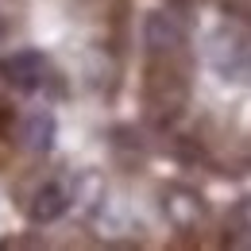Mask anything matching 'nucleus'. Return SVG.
<instances>
[{
  "instance_id": "obj_9",
  "label": "nucleus",
  "mask_w": 251,
  "mask_h": 251,
  "mask_svg": "<svg viewBox=\"0 0 251 251\" xmlns=\"http://www.w3.org/2000/svg\"><path fill=\"white\" fill-rule=\"evenodd\" d=\"M0 35H4V16H0Z\"/></svg>"
},
{
  "instance_id": "obj_3",
  "label": "nucleus",
  "mask_w": 251,
  "mask_h": 251,
  "mask_svg": "<svg viewBox=\"0 0 251 251\" xmlns=\"http://www.w3.org/2000/svg\"><path fill=\"white\" fill-rule=\"evenodd\" d=\"M0 77H4L12 89H20V93H35V89L47 85L50 62H47V54H39V50H12V54L0 58Z\"/></svg>"
},
{
  "instance_id": "obj_1",
  "label": "nucleus",
  "mask_w": 251,
  "mask_h": 251,
  "mask_svg": "<svg viewBox=\"0 0 251 251\" xmlns=\"http://www.w3.org/2000/svg\"><path fill=\"white\" fill-rule=\"evenodd\" d=\"M189 85L182 70H174V58H155L147 74V108L155 112V120H174L186 108Z\"/></svg>"
},
{
  "instance_id": "obj_4",
  "label": "nucleus",
  "mask_w": 251,
  "mask_h": 251,
  "mask_svg": "<svg viewBox=\"0 0 251 251\" xmlns=\"http://www.w3.org/2000/svg\"><path fill=\"white\" fill-rule=\"evenodd\" d=\"M158 201H162V217L170 220L178 232H193L205 220V201H201L197 189H189V186H166Z\"/></svg>"
},
{
  "instance_id": "obj_7",
  "label": "nucleus",
  "mask_w": 251,
  "mask_h": 251,
  "mask_svg": "<svg viewBox=\"0 0 251 251\" xmlns=\"http://www.w3.org/2000/svg\"><path fill=\"white\" fill-rule=\"evenodd\" d=\"M74 205H81L85 213H93L97 205L104 201V178L100 174H93V170H81L77 178H74Z\"/></svg>"
},
{
  "instance_id": "obj_6",
  "label": "nucleus",
  "mask_w": 251,
  "mask_h": 251,
  "mask_svg": "<svg viewBox=\"0 0 251 251\" xmlns=\"http://www.w3.org/2000/svg\"><path fill=\"white\" fill-rule=\"evenodd\" d=\"M54 135H58V120H54V112H47V108L27 112L24 124H20V143H24V151H31V155H47V151L54 147Z\"/></svg>"
},
{
  "instance_id": "obj_2",
  "label": "nucleus",
  "mask_w": 251,
  "mask_h": 251,
  "mask_svg": "<svg viewBox=\"0 0 251 251\" xmlns=\"http://www.w3.org/2000/svg\"><path fill=\"white\" fill-rule=\"evenodd\" d=\"M143 47H147L151 58H178L186 50V24L174 12H166V8L147 12V20H143Z\"/></svg>"
},
{
  "instance_id": "obj_5",
  "label": "nucleus",
  "mask_w": 251,
  "mask_h": 251,
  "mask_svg": "<svg viewBox=\"0 0 251 251\" xmlns=\"http://www.w3.org/2000/svg\"><path fill=\"white\" fill-rule=\"evenodd\" d=\"M70 205H74V197L62 182H43L27 201V217H31V224H54L66 217Z\"/></svg>"
},
{
  "instance_id": "obj_8",
  "label": "nucleus",
  "mask_w": 251,
  "mask_h": 251,
  "mask_svg": "<svg viewBox=\"0 0 251 251\" xmlns=\"http://www.w3.org/2000/svg\"><path fill=\"white\" fill-rule=\"evenodd\" d=\"M0 248H39V240H4Z\"/></svg>"
}]
</instances>
